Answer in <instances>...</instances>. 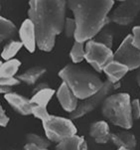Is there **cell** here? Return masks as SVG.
I'll return each instance as SVG.
<instances>
[{
  "label": "cell",
  "instance_id": "6da1fadb",
  "mask_svg": "<svg viewBox=\"0 0 140 150\" xmlns=\"http://www.w3.org/2000/svg\"><path fill=\"white\" fill-rule=\"evenodd\" d=\"M64 0H31L29 19L36 30L39 49L50 52L54 48L56 36L65 28L66 5Z\"/></svg>",
  "mask_w": 140,
  "mask_h": 150
},
{
  "label": "cell",
  "instance_id": "7a4b0ae2",
  "mask_svg": "<svg viewBox=\"0 0 140 150\" xmlns=\"http://www.w3.org/2000/svg\"><path fill=\"white\" fill-rule=\"evenodd\" d=\"M114 4L112 0H70L69 8L75 15L77 31L75 40L90 41L108 22V14Z\"/></svg>",
  "mask_w": 140,
  "mask_h": 150
},
{
  "label": "cell",
  "instance_id": "3957f363",
  "mask_svg": "<svg viewBox=\"0 0 140 150\" xmlns=\"http://www.w3.org/2000/svg\"><path fill=\"white\" fill-rule=\"evenodd\" d=\"M59 76L75 96L83 100L98 93L104 83L95 73L74 65H68L63 68Z\"/></svg>",
  "mask_w": 140,
  "mask_h": 150
},
{
  "label": "cell",
  "instance_id": "277c9868",
  "mask_svg": "<svg viewBox=\"0 0 140 150\" xmlns=\"http://www.w3.org/2000/svg\"><path fill=\"white\" fill-rule=\"evenodd\" d=\"M33 115L42 120L46 136L50 141L60 143L77 133V128L70 119L49 114L46 108L36 105L33 109Z\"/></svg>",
  "mask_w": 140,
  "mask_h": 150
},
{
  "label": "cell",
  "instance_id": "5b68a950",
  "mask_svg": "<svg viewBox=\"0 0 140 150\" xmlns=\"http://www.w3.org/2000/svg\"><path fill=\"white\" fill-rule=\"evenodd\" d=\"M103 113L110 122L119 127L130 129L133 124L130 96L127 93L109 96L103 103Z\"/></svg>",
  "mask_w": 140,
  "mask_h": 150
},
{
  "label": "cell",
  "instance_id": "8992f818",
  "mask_svg": "<svg viewBox=\"0 0 140 150\" xmlns=\"http://www.w3.org/2000/svg\"><path fill=\"white\" fill-rule=\"evenodd\" d=\"M85 59L96 72L100 73L108 63L114 60V54L106 46L95 42V40H90L86 45Z\"/></svg>",
  "mask_w": 140,
  "mask_h": 150
},
{
  "label": "cell",
  "instance_id": "52a82bcc",
  "mask_svg": "<svg viewBox=\"0 0 140 150\" xmlns=\"http://www.w3.org/2000/svg\"><path fill=\"white\" fill-rule=\"evenodd\" d=\"M119 86L118 83H112L109 82L108 80H106L103 83V86L100 88V91L93 96L88 98L86 100H83L80 105H78L77 109L74 112L71 113V118L72 119H77L80 118L81 116H83L88 112H91L93 109L98 108V105H103V101L108 98L110 93L113 90L117 88Z\"/></svg>",
  "mask_w": 140,
  "mask_h": 150
},
{
  "label": "cell",
  "instance_id": "ba28073f",
  "mask_svg": "<svg viewBox=\"0 0 140 150\" xmlns=\"http://www.w3.org/2000/svg\"><path fill=\"white\" fill-rule=\"evenodd\" d=\"M114 61L126 66L129 71L140 68V51L133 44L132 35H128L114 53Z\"/></svg>",
  "mask_w": 140,
  "mask_h": 150
},
{
  "label": "cell",
  "instance_id": "9c48e42d",
  "mask_svg": "<svg viewBox=\"0 0 140 150\" xmlns=\"http://www.w3.org/2000/svg\"><path fill=\"white\" fill-rule=\"evenodd\" d=\"M140 11V0H126L113 10L108 16V21L118 25H129L135 19Z\"/></svg>",
  "mask_w": 140,
  "mask_h": 150
},
{
  "label": "cell",
  "instance_id": "30bf717a",
  "mask_svg": "<svg viewBox=\"0 0 140 150\" xmlns=\"http://www.w3.org/2000/svg\"><path fill=\"white\" fill-rule=\"evenodd\" d=\"M19 36L23 46L30 53H34L37 45L36 30H35L34 24L30 19H26L22 23L19 30Z\"/></svg>",
  "mask_w": 140,
  "mask_h": 150
},
{
  "label": "cell",
  "instance_id": "8fae6325",
  "mask_svg": "<svg viewBox=\"0 0 140 150\" xmlns=\"http://www.w3.org/2000/svg\"><path fill=\"white\" fill-rule=\"evenodd\" d=\"M5 100L8 101L9 105L17 112H19L22 115L33 114V109L36 106L31 101V100L26 98L25 96H20L18 93H10L5 95Z\"/></svg>",
  "mask_w": 140,
  "mask_h": 150
},
{
  "label": "cell",
  "instance_id": "7c38bea8",
  "mask_svg": "<svg viewBox=\"0 0 140 150\" xmlns=\"http://www.w3.org/2000/svg\"><path fill=\"white\" fill-rule=\"evenodd\" d=\"M57 96L59 98V101L61 105L66 111L69 112H74L78 108V98L75 96L72 90L69 88V86L66 83H63L60 86L59 90H58Z\"/></svg>",
  "mask_w": 140,
  "mask_h": 150
},
{
  "label": "cell",
  "instance_id": "4fadbf2b",
  "mask_svg": "<svg viewBox=\"0 0 140 150\" xmlns=\"http://www.w3.org/2000/svg\"><path fill=\"white\" fill-rule=\"evenodd\" d=\"M129 71V69L126 66L120 64L116 61H111L107 65L104 67L103 72L107 76V80L112 83H117L119 80H121L126 73Z\"/></svg>",
  "mask_w": 140,
  "mask_h": 150
},
{
  "label": "cell",
  "instance_id": "5bb4252c",
  "mask_svg": "<svg viewBox=\"0 0 140 150\" xmlns=\"http://www.w3.org/2000/svg\"><path fill=\"white\" fill-rule=\"evenodd\" d=\"M90 134L96 143H106L111 138L108 124L103 120L96 121L91 124Z\"/></svg>",
  "mask_w": 140,
  "mask_h": 150
},
{
  "label": "cell",
  "instance_id": "9a60e30c",
  "mask_svg": "<svg viewBox=\"0 0 140 150\" xmlns=\"http://www.w3.org/2000/svg\"><path fill=\"white\" fill-rule=\"evenodd\" d=\"M111 140L119 148H125L127 150H134L136 146L135 136L129 131H121L111 134Z\"/></svg>",
  "mask_w": 140,
  "mask_h": 150
},
{
  "label": "cell",
  "instance_id": "2e32d148",
  "mask_svg": "<svg viewBox=\"0 0 140 150\" xmlns=\"http://www.w3.org/2000/svg\"><path fill=\"white\" fill-rule=\"evenodd\" d=\"M56 150H88V147L83 136L74 135L58 143Z\"/></svg>",
  "mask_w": 140,
  "mask_h": 150
},
{
  "label": "cell",
  "instance_id": "e0dca14e",
  "mask_svg": "<svg viewBox=\"0 0 140 150\" xmlns=\"http://www.w3.org/2000/svg\"><path fill=\"white\" fill-rule=\"evenodd\" d=\"M46 73V69L43 67H34L31 68L29 70H27L26 72L22 73L21 75H19L17 79L19 81L28 83V85H34L39 79L42 77L43 75Z\"/></svg>",
  "mask_w": 140,
  "mask_h": 150
},
{
  "label": "cell",
  "instance_id": "ac0fdd59",
  "mask_svg": "<svg viewBox=\"0 0 140 150\" xmlns=\"http://www.w3.org/2000/svg\"><path fill=\"white\" fill-rule=\"evenodd\" d=\"M16 34L17 29L13 23L4 17H0V41L12 39L16 36Z\"/></svg>",
  "mask_w": 140,
  "mask_h": 150
},
{
  "label": "cell",
  "instance_id": "d6986e66",
  "mask_svg": "<svg viewBox=\"0 0 140 150\" xmlns=\"http://www.w3.org/2000/svg\"><path fill=\"white\" fill-rule=\"evenodd\" d=\"M55 93V91L53 88H47L44 90L38 91L37 93L33 95L32 98H30L31 101L37 106H42V108H47V105L49 103V101L51 100V98H53Z\"/></svg>",
  "mask_w": 140,
  "mask_h": 150
},
{
  "label": "cell",
  "instance_id": "ffe728a7",
  "mask_svg": "<svg viewBox=\"0 0 140 150\" xmlns=\"http://www.w3.org/2000/svg\"><path fill=\"white\" fill-rule=\"evenodd\" d=\"M21 66V62L19 60L12 59L6 61L0 67V76L1 78H13L16 73L18 72V69Z\"/></svg>",
  "mask_w": 140,
  "mask_h": 150
},
{
  "label": "cell",
  "instance_id": "44dd1931",
  "mask_svg": "<svg viewBox=\"0 0 140 150\" xmlns=\"http://www.w3.org/2000/svg\"><path fill=\"white\" fill-rule=\"evenodd\" d=\"M22 46H23L22 42H18V41H11L10 43H8L4 47L3 51H2V54H1L2 59L5 61L12 60V58L19 52V50L22 48Z\"/></svg>",
  "mask_w": 140,
  "mask_h": 150
},
{
  "label": "cell",
  "instance_id": "7402d4cb",
  "mask_svg": "<svg viewBox=\"0 0 140 150\" xmlns=\"http://www.w3.org/2000/svg\"><path fill=\"white\" fill-rule=\"evenodd\" d=\"M70 56H71V59L73 60V62L76 63V64L81 63V61L85 59L86 49L83 43L75 41V44H74L72 50H71Z\"/></svg>",
  "mask_w": 140,
  "mask_h": 150
},
{
  "label": "cell",
  "instance_id": "603a6c76",
  "mask_svg": "<svg viewBox=\"0 0 140 150\" xmlns=\"http://www.w3.org/2000/svg\"><path fill=\"white\" fill-rule=\"evenodd\" d=\"M27 144H33V145L39 147L41 149H47L50 145V140L43 136H40L38 134L30 133L26 136Z\"/></svg>",
  "mask_w": 140,
  "mask_h": 150
},
{
  "label": "cell",
  "instance_id": "cb8c5ba5",
  "mask_svg": "<svg viewBox=\"0 0 140 150\" xmlns=\"http://www.w3.org/2000/svg\"><path fill=\"white\" fill-rule=\"evenodd\" d=\"M112 40H113L112 33L107 29H103L95 38V42L106 46L109 49H111V46H112Z\"/></svg>",
  "mask_w": 140,
  "mask_h": 150
},
{
  "label": "cell",
  "instance_id": "d4e9b609",
  "mask_svg": "<svg viewBox=\"0 0 140 150\" xmlns=\"http://www.w3.org/2000/svg\"><path fill=\"white\" fill-rule=\"evenodd\" d=\"M65 35L68 38L75 37L76 31H77V24H76V20L72 18H67L65 22Z\"/></svg>",
  "mask_w": 140,
  "mask_h": 150
},
{
  "label": "cell",
  "instance_id": "484cf974",
  "mask_svg": "<svg viewBox=\"0 0 140 150\" xmlns=\"http://www.w3.org/2000/svg\"><path fill=\"white\" fill-rule=\"evenodd\" d=\"M131 111L133 120L140 118V101L139 100H134L131 101Z\"/></svg>",
  "mask_w": 140,
  "mask_h": 150
},
{
  "label": "cell",
  "instance_id": "4316f807",
  "mask_svg": "<svg viewBox=\"0 0 140 150\" xmlns=\"http://www.w3.org/2000/svg\"><path fill=\"white\" fill-rule=\"evenodd\" d=\"M0 83L1 86H13L16 85H19L20 81L17 78H1L0 80Z\"/></svg>",
  "mask_w": 140,
  "mask_h": 150
},
{
  "label": "cell",
  "instance_id": "83f0119b",
  "mask_svg": "<svg viewBox=\"0 0 140 150\" xmlns=\"http://www.w3.org/2000/svg\"><path fill=\"white\" fill-rule=\"evenodd\" d=\"M132 38H133V44L134 46L140 51V26H136L132 29Z\"/></svg>",
  "mask_w": 140,
  "mask_h": 150
},
{
  "label": "cell",
  "instance_id": "f1b7e54d",
  "mask_svg": "<svg viewBox=\"0 0 140 150\" xmlns=\"http://www.w3.org/2000/svg\"><path fill=\"white\" fill-rule=\"evenodd\" d=\"M8 122H9V117L7 116V114L5 113V110L1 106L0 108V125L5 127L8 124Z\"/></svg>",
  "mask_w": 140,
  "mask_h": 150
},
{
  "label": "cell",
  "instance_id": "f546056e",
  "mask_svg": "<svg viewBox=\"0 0 140 150\" xmlns=\"http://www.w3.org/2000/svg\"><path fill=\"white\" fill-rule=\"evenodd\" d=\"M49 88V86H48L47 83H41L34 88V90H33V95H35V93H37L38 91L44 90V88Z\"/></svg>",
  "mask_w": 140,
  "mask_h": 150
},
{
  "label": "cell",
  "instance_id": "4dcf8cb0",
  "mask_svg": "<svg viewBox=\"0 0 140 150\" xmlns=\"http://www.w3.org/2000/svg\"><path fill=\"white\" fill-rule=\"evenodd\" d=\"M0 93H5V95L12 93V91H11V86H1V88H0Z\"/></svg>",
  "mask_w": 140,
  "mask_h": 150
},
{
  "label": "cell",
  "instance_id": "1f68e13d",
  "mask_svg": "<svg viewBox=\"0 0 140 150\" xmlns=\"http://www.w3.org/2000/svg\"><path fill=\"white\" fill-rule=\"evenodd\" d=\"M25 150H48V149H41L39 147L33 145V144H26L25 145Z\"/></svg>",
  "mask_w": 140,
  "mask_h": 150
},
{
  "label": "cell",
  "instance_id": "d6a6232c",
  "mask_svg": "<svg viewBox=\"0 0 140 150\" xmlns=\"http://www.w3.org/2000/svg\"><path fill=\"white\" fill-rule=\"evenodd\" d=\"M137 82H138V85L140 86V68H139L138 73H137Z\"/></svg>",
  "mask_w": 140,
  "mask_h": 150
},
{
  "label": "cell",
  "instance_id": "836d02e7",
  "mask_svg": "<svg viewBox=\"0 0 140 150\" xmlns=\"http://www.w3.org/2000/svg\"><path fill=\"white\" fill-rule=\"evenodd\" d=\"M117 150H127V149H125V148H118Z\"/></svg>",
  "mask_w": 140,
  "mask_h": 150
}]
</instances>
